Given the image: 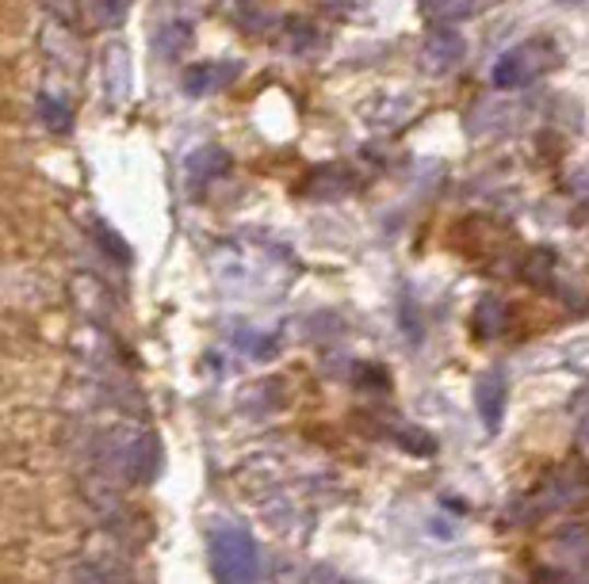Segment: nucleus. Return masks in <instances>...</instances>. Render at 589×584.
<instances>
[{"mask_svg": "<svg viewBox=\"0 0 589 584\" xmlns=\"http://www.w3.org/2000/svg\"><path fill=\"white\" fill-rule=\"evenodd\" d=\"M559 66V50L552 38H524V43L509 46L490 69V81L498 92H521L529 84H536L540 77H547Z\"/></svg>", "mask_w": 589, "mask_h": 584, "instance_id": "obj_1", "label": "nucleus"}, {"mask_svg": "<svg viewBox=\"0 0 589 584\" xmlns=\"http://www.w3.org/2000/svg\"><path fill=\"white\" fill-rule=\"evenodd\" d=\"M207 554H211V570L219 584H250L261 573V554L257 542L242 527H215L211 542H207Z\"/></svg>", "mask_w": 589, "mask_h": 584, "instance_id": "obj_2", "label": "nucleus"}, {"mask_svg": "<svg viewBox=\"0 0 589 584\" xmlns=\"http://www.w3.org/2000/svg\"><path fill=\"white\" fill-rule=\"evenodd\" d=\"M463 58H467V43H463V35L455 27H432L429 38L421 43V54H417L421 69L432 77L452 73Z\"/></svg>", "mask_w": 589, "mask_h": 584, "instance_id": "obj_3", "label": "nucleus"}, {"mask_svg": "<svg viewBox=\"0 0 589 584\" xmlns=\"http://www.w3.org/2000/svg\"><path fill=\"white\" fill-rule=\"evenodd\" d=\"M238 73H242L238 61H196V66L184 69L181 84L188 96H211V92L227 89Z\"/></svg>", "mask_w": 589, "mask_h": 584, "instance_id": "obj_4", "label": "nucleus"}, {"mask_svg": "<svg viewBox=\"0 0 589 584\" xmlns=\"http://www.w3.org/2000/svg\"><path fill=\"white\" fill-rule=\"evenodd\" d=\"M506 397H509V389H506L501 371H486V375L475 383V409L490 432H498L501 417H506Z\"/></svg>", "mask_w": 589, "mask_h": 584, "instance_id": "obj_5", "label": "nucleus"}, {"mask_svg": "<svg viewBox=\"0 0 589 584\" xmlns=\"http://www.w3.org/2000/svg\"><path fill=\"white\" fill-rule=\"evenodd\" d=\"M43 50H46V58H50L54 66L66 69L69 77L81 73L84 58H81V50H77L73 31H69V27H58V23H50V27L43 31Z\"/></svg>", "mask_w": 589, "mask_h": 584, "instance_id": "obj_6", "label": "nucleus"}, {"mask_svg": "<svg viewBox=\"0 0 589 584\" xmlns=\"http://www.w3.org/2000/svg\"><path fill=\"white\" fill-rule=\"evenodd\" d=\"M104 84H107V100L123 104V96L130 89V54L123 43L104 46Z\"/></svg>", "mask_w": 589, "mask_h": 584, "instance_id": "obj_7", "label": "nucleus"}, {"mask_svg": "<svg viewBox=\"0 0 589 584\" xmlns=\"http://www.w3.org/2000/svg\"><path fill=\"white\" fill-rule=\"evenodd\" d=\"M230 153L222 150V145H204V150H196L188 157V176H192V184H211V180H219V176H227L230 173Z\"/></svg>", "mask_w": 589, "mask_h": 584, "instance_id": "obj_8", "label": "nucleus"}, {"mask_svg": "<svg viewBox=\"0 0 589 584\" xmlns=\"http://www.w3.org/2000/svg\"><path fill=\"white\" fill-rule=\"evenodd\" d=\"M417 12L432 27H448V23L475 12V0H417Z\"/></svg>", "mask_w": 589, "mask_h": 584, "instance_id": "obj_9", "label": "nucleus"}, {"mask_svg": "<svg viewBox=\"0 0 589 584\" xmlns=\"http://www.w3.org/2000/svg\"><path fill=\"white\" fill-rule=\"evenodd\" d=\"M127 12H130V0H89V4H84V20H89L92 31L123 27Z\"/></svg>", "mask_w": 589, "mask_h": 584, "instance_id": "obj_10", "label": "nucleus"}, {"mask_svg": "<svg viewBox=\"0 0 589 584\" xmlns=\"http://www.w3.org/2000/svg\"><path fill=\"white\" fill-rule=\"evenodd\" d=\"M38 119L50 135H69L73 130V107L58 96V92H43L38 96Z\"/></svg>", "mask_w": 589, "mask_h": 584, "instance_id": "obj_11", "label": "nucleus"}, {"mask_svg": "<svg viewBox=\"0 0 589 584\" xmlns=\"http://www.w3.org/2000/svg\"><path fill=\"white\" fill-rule=\"evenodd\" d=\"M471 322H475L478 337H498V332H506V325H509L506 302L494 299V294H486V299H478L475 317H471Z\"/></svg>", "mask_w": 589, "mask_h": 584, "instance_id": "obj_12", "label": "nucleus"}, {"mask_svg": "<svg viewBox=\"0 0 589 584\" xmlns=\"http://www.w3.org/2000/svg\"><path fill=\"white\" fill-rule=\"evenodd\" d=\"M394 440L402 443V447L409 451V455H421V458H429V455H437V440H432L425 428H414V424H399V432H394Z\"/></svg>", "mask_w": 589, "mask_h": 584, "instance_id": "obj_13", "label": "nucleus"}, {"mask_svg": "<svg viewBox=\"0 0 589 584\" xmlns=\"http://www.w3.org/2000/svg\"><path fill=\"white\" fill-rule=\"evenodd\" d=\"M38 4L46 8V15H50L58 27H77V20H81V0H38Z\"/></svg>", "mask_w": 589, "mask_h": 584, "instance_id": "obj_14", "label": "nucleus"}, {"mask_svg": "<svg viewBox=\"0 0 589 584\" xmlns=\"http://www.w3.org/2000/svg\"><path fill=\"white\" fill-rule=\"evenodd\" d=\"M96 237H100V245H104V253H107V256H115V260H119V264H130V248L119 241V233L107 230V225L100 222V225H96Z\"/></svg>", "mask_w": 589, "mask_h": 584, "instance_id": "obj_15", "label": "nucleus"}]
</instances>
